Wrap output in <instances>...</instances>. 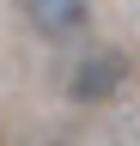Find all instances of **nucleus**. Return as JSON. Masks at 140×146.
<instances>
[{"instance_id": "obj_1", "label": "nucleus", "mask_w": 140, "mask_h": 146, "mask_svg": "<svg viewBox=\"0 0 140 146\" xmlns=\"http://www.w3.org/2000/svg\"><path fill=\"white\" fill-rule=\"evenodd\" d=\"M122 91H128V55L110 49V43H98V49H85L73 73H67V98L85 104V110H98V104H116Z\"/></svg>"}, {"instance_id": "obj_2", "label": "nucleus", "mask_w": 140, "mask_h": 146, "mask_svg": "<svg viewBox=\"0 0 140 146\" xmlns=\"http://www.w3.org/2000/svg\"><path fill=\"white\" fill-rule=\"evenodd\" d=\"M19 12L43 43H73L92 25V0H19Z\"/></svg>"}, {"instance_id": "obj_3", "label": "nucleus", "mask_w": 140, "mask_h": 146, "mask_svg": "<svg viewBox=\"0 0 140 146\" xmlns=\"http://www.w3.org/2000/svg\"><path fill=\"white\" fill-rule=\"evenodd\" d=\"M43 146H67V140H43Z\"/></svg>"}]
</instances>
